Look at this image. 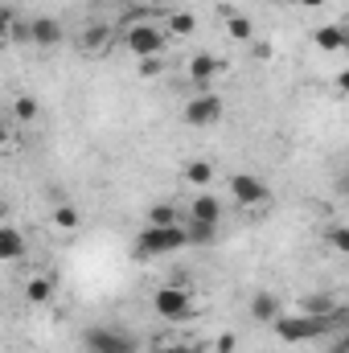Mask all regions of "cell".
Wrapping results in <instances>:
<instances>
[{"mask_svg": "<svg viewBox=\"0 0 349 353\" xmlns=\"http://www.w3.org/2000/svg\"><path fill=\"white\" fill-rule=\"evenodd\" d=\"M329 247H333L337 255H346L349 251V230L346 226H329Z\"/></svg>", "mask_w": 349, "mask_h": 353, "instance_id": "cell-24", "label": "cell"}, {"mask_svg": "<svg viewBox=\"0 0 349 353\" xmlns=\"http://www.w3.org/2000/svg\"><path fill=\"white\" fill-rule=\"evenodd\" d=\"M25 251H29L25 234H21L17 226H0V263H21Z\"/></svg>", "mask_w": 349, "mask_h": 353, "instance_id": "cell-13", "label": "cell"}, {"mask_svg": "<svg viewBox=\"0 0 349 353\" xmlns=\"http://www.w3.org/2000/svg\"><path fill=\"white\" fill-rule=\"evenodd\" d=\"M123 4H132V8H144V4H148V0H123Z\"/></svg>", "mask_w": 349, "mask_h": 353, "instance_id": "cell-32", "label": "cell"}, {"mask_svg": "<svg viewBox=\"0 0 349 353\" xmlns=\"http://www.w3.org/2000/svg\"><path fill=\"white\" fill-rule=\"evenodd\" d=\"M346 316H308V312H279L271 321V329L279 333V341L288 345H304V341H317V337H329L341 329Z\"/></svg>", "mask_w": 349, "mask_h": 353, "instance_id": "cell-1", "label": "cell"}, {"mask_svg": "<svg viewBox=\"0 0 349 353\" xmlns=\"http://www.w3.org/2000/svg\"><path fill=\"white\" fill-rule=\"evenodd\" d=\"M87 350L90 353H136L128 333H115V329H87Z\"/></svg>", "mask_w": 349, "mask_h": 353, "instance_id": "cell-8", "label": "cell"}, {"mask_svg": "<svg viewBox=\"0 0 349 353\" xmlns=\"http://www.w3.org/2000/svg\"><path fill=\"white\" fill-rule=\"evenodd\" d=\"M8 17H12V12H8V8H0V41L8 37Z\"/></svg>", "mask_w": 349, "mask_h": 353, "instance_id": "cell-29", "label": "cell"}, {"mask_svg": "<svg viewBox=\"0 0 349 353\" xmlns=\"http://www.w3.org/2000/svg\"><path fill=\"white\" fill-rule=\"evenodd\" d=\"M296 312H308V316H346V308H341L337 296H304L296 304Z\"/></svg>", "mask_w": 349, "mask_h": 353, "instance_id": "cell-14", "label": "cell"}, {"mask_svg": "<svg viewBox=\"0 0 349 353\" xmlns=\"http://www.w3.org/2000/svg\"><path fill=\"white\" fill-rule=\"evenodd\" d=\"M173 222H181V210H177L173 201H157L148 210V222L144 226H173Z\"/></svg>", "mask_w": 349, "mask_h": 353, "instance_id": "cell-22", "label": "cell"}, {"mask_svg": "<svg viewBox=\"0 0 349 353\" xmlns=\"http://www.w3.org/2000/svg\"><path fill=\"white\" fill-rule=\"evenodd\" d=\"M185 247V226L173 222V226H144L136 234V255L140 259H161V255H173Z\"/></svg>", "mask_w": 349, "mask_h": 353, "instance_id": "cell-4", "label": "cell"}, {"mask_svg": "<svg viewBox=\"0 0 349 353\" xmlns=\"http://www.w3.org/2000/svg\"><path fill=\"white\" fill-rule=\"evenodd\" d=\"M111 41H115V29L111 25H90V29H83V37H79L83 54H107Z\"/></svg>", "mask_w": 349, "mask_h": 353, "instance_id": "cell-15", "label": "cell"}, {"mask_svg": "<svg viewBox=\"0 0 349 353\" xmlns=\"http://www.w3.org/2000/svg\"><path fill=\"white\" fill-rule=\"evenodd\" d=\"M119 41L128 46V54L136 58H165V46H169V33L152 21V17H136L119 29Z\"/></svg>", "mask_w": 349, "mask_h": 353, "instance_id": "cell-2", "label": "cell"}, {"mask_svg": "<svg viewBox=\"0 0 349 353\" xmlns=\"http://www.w3.org/2000/svg\"><path fill=\"white\" fill-rule=\"evenodd\" d=\"M185 226V247H214L218 243V226H206V222H181Z\"/></svg>", "mask_w": 349, "mask_h": 353, "instance_id": "cell-19", "label": "cell"}, {"mask_svg": "<svg viewBox=\"0 0 349 353\" xmlns=\"http://www.w3.org/2000/svg\"><path fill=\"white\" fill-rule=\"evenodd\" d=\"M181 176H185V185H193V189H210L214 176H218V169H214L210 161H185Z\"/></svg>", "mask_w": 349, "mask_h": 353, "instance_id": "cell-18", "label": "cell"}, {"mask_svg": "<svg viewBox=\"0 0 349 353\" xmlns=\"http://www.w3.org/2000/svg\"><path fill=\"white\" fill-rule=\"evenodd\" d=\"M222 197L214 189H197V197L185 205V218L189 222H206V226H222Z\"/></svg>", "mask_w": 349, "mask_h": 353, "instance_id": "cell-7", "label": "cell"}, {"mask_svg": "<svg viewBox=\"0 0 349 353\" xmlns=\"http://www.w3.org/2000/svg\"><path fill=\"white\" fill-rule=\"evenodd\" d=\"M296 4H300V8H325L329 0H296Z\"/></svg>", "mask_w": 349, "mask_h": 353, "instance_id": "cell-30", "label": "cell"}, {"mask_svg": "<svg viewBox=\"0 0 349 353\" xmlns=\"http://www.w3.org/2000/svg\"><path fill=\"white\" fill-rule=\"evenodd\" d=\"M185 74H189V83L210 87L214 79H222V74H226V62H222L218 54H193V58H189V66H185Z\"/></svg>", "mask_w": 349, "mask_h": 353, "instance_id": "cell-9", "label": "cell"}, {"mask_svg": "<svg viewBox=\"0 0 349 353\" xmlns=\"http://www.w3.org/2000/svg\"><path fill=\"white\" fill-rule=\"evenodd\" d=\"M4 144H8V128L0 123V148H4Z\"/></svg>", "mask_w": 349, "mask_h": 353, "instance_id": "cell-31", "label": "cell"}, {"mask_svg": "<svg viewBox=\"0 0 349 353\" xmlns=\"http://www.w3.org/2000/svg\"><path fill=\"white\" fill-rule=\"evenodd\" d=\"M226 189H230V201H235L239 210H259V205L271 201V189H267L263 176H255V173H230Z\"/></svg>", "mask_w": 349, "mask_h": 353, "instance_id": "cell-5", "label": "cell"}, {"mask_svg": "<svg viewBox=\"0 0 349 353\" xmlns=\"http://www.w3.org/2000/svg\"><path fill=\"white\" fill-rule=\"evenodd\" d=\"M169 37H193L197 33V17L193 12H185V8H173V12H165V25H161Z\"/></svg>", "mask_w": 349, "mask_h": 353, "instance_id": "cell-17", "label": "cell"}, {"mask_svg": "<svg viewBox=\"0 0 349 353\" xmlns=\"http://www.w3.org/2000/svg\"><path fill=\"white\" fill-rule=\"evenodd\" d=\"M312 41H317V50H325V54H337L341 46H346V25H321L317 33H312Z\"/></svg>", "mask_w": 349, "mask_h": 353, "instance_id": "cell-20", "label": "cell"}, {"mask_svg": "<svg viewBox=\"0 0 349 353\" xmlns=\"http://www.w3.org/2000/svg\"><path fill=\"white\" fill-rule=\"evenodd\" d=\"M152 312H157L165 325H185V321H193L197 308H193L189 283H165V288H157V292H152Z\"/></svg>", "mask_w": 349, "mask_h": 353, "instance_id": "cell-3", "label": "cell"}, {"mask_svg": "<svg viewBox=\"0 0 349 353\" xmlns=\"http://www.w3.org/2000/svg\"><path fill=\"white\" fill-rule=\"evenodd\" d=\"M161 353H206V350H197V345H185V341H177V345H161Z\"/></svg>", "mask_w": 349, "mask_h": 353, "instance_id": "cell-27", "label": "cell"}, {"mask_svg": "<svg viewBox=\"0 0 349 353\" xmlns=\"http://www.w3.org/2000/svg\"><path fill=\"white\" fill-rule=\"evenodd\" d=\"M165 74V58H140V79H161Z\"/></svg>", "mask_w": 349, "mask_h": 353, "instance_id": "cell-25", "label": "cell"}, {"mask_svg": "<svg viewBox=\"0 0 349 353\" xmlns=\"http://www.w3.org/2000/svg\"><path fill=\"white\" fill-rule=\"evenodd\" d=\"M222 111H226V103H222V94H214V90H206V94H193L189 103H185V123L189 128H210V123H218L222 119Z\"/></svg>", "mask_w": 349, "mask_h": 353, "instance_id": "cell-6", "label": "cell"}, {"mask_svg": "<svg viewBox=\"0 0 349 353\" xmlns=\"http://www.w3.org/2000/svg\"><path fill=\"white\" fill-rule=\"evenodd\" d=\"M279 312H283V300H279L275 292H255V296H251V316H255V321L271 325Z\"/></svg>", "mask_w": 349, "mask_h": 353, "instance_id": "cell-16", "label": "cell"}, {"mask_svg": "<svg viewBox=\"0 0 349 353\" xmlns=\"http://www.w3.org/2000/svg\"><path fill=\"white\" fill-rule=\"evenodd\" d=\"M251 54H255L259 62H271V54H275V50H271V41H259V37H255V41H251Z\"/></svg>", "mask_w": 349, "mask_h": 353, "instance_id": "cell-26", "label": "cell"}, {"mask_svg": "<svg viewBox=\"0 0 349 353\" xmlns=\"http://www.w3.org/2000/svg\"><path fill=\"white\" fill-rule=\"evenodd\" d=\"M54 292H58V279H54V275H46V271L25 279V304H33V308L50 304V300H54Z\"/></svg>", "mask_w": 349, "mask_h": 353, "instance_id": "cell-12", "label": "cell"}, {"mask_svg": "<svg viewBox=\"0 0 349 353\" xmlns=\"http://www.w3.org/2000/svg\"><path fill=\"white\" fill-rule=\"evenodd\" d=\"M222 12V21H226V37L230 41H255V21L247 17V12H239V8H218Z\"/></svg>", "mask_w": 349, "mask_h": 353, "instance_id": "cell-11", "label": "cell"}, {"mask_svg": "<svg viewBox=\"0 0 349 353\" xmlns=\"http://www.w3.org/2000/svg\"><path fill=\"white\" fill-rule=\"evenodd\" d=\"M50 222H54L58 230H74V226H79V210H74L70 201H62V205L50 210Z\"/></svg>", "mask_w": 349, "mask_h": 353, "instance_id": "cell-23", "label": "cell"}, {"mask_svg": "<svg viewBox=\"0 0 349 353\" xmlns=\"http://www.w3.org/2000/svg\"><path fill=\"white\" fill-rule=\"evenodd\" d=\"M235 350V333H222V337H218V353H230Z\"/></svg>", "mask_w": 349, "mask_h": 353, "instance_id": "cell-28", "label": "cell"}, {"mask_svg": "<svg viewBox=\"0 0 349 353\" xmlns=\"http://www.w3.org/2000/svg\"><path fill=\"white\" fill-rule=\"evenodd\" d=\"M62 25L54 21V17H29V46H37V50H54V46H62Z\"/></svg>", "mask_w": 349, "mask_h": 353, "instance_id": "cell-10", "label": "cell"}, {"mask_svg": "<svg viewBox=\"0 0 349 353\" xmlns=\"http://www.w3.org/2000/svg\"><path fill=\"white\" fill-rule=\"evenodd\" d=\"M37 115H41V103H37L33 94H17V99H12V119H17V123H33Z\"/></svg>", "mask_w": 349, "mask_h": 353, "instance_id": "cell-21", "label": "cell"}]
</instances>
